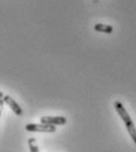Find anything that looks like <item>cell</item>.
Here are the masks:
<instances>
[{
    "mask_svg": "<svg viewBox=\"0 0 136 152\" xmlns=\"http://www.w3.org/2000/svg\"><path fill=\"white\" fill-rule=\"evenodd\" d=\"M4 96H5V94H4V92H2V91H0V99H2V98H4Z\"/></svg>",
    "mask_w": 136,
    "mask_h": 152,
    "instance_id": "obj_8",
    "label": "cell"
},
{
    "mask_svg": "<svg viewBox=\"0 0 136 152\" xmlns=\"http://www.w3.org/2000/svg\"><path fill=\"white\" fill-rule=\"evenodd\" d=\"M94 28H95V31H96V32L106 33V34H110V33H112V31H114L112 26L106 25V24H96V25L94 26Z\"/></svg>",
    "mask_w": 136,
    "mask_h": 152,
    "instance_id": "obj_5",
    "label": "cell"
},
{
    "mask_svg": "<svg viewBox=\"0 0 136 152\" xmlns=\"http://www.w3.org/2000/svg\"><path fill=\"white\" fill-rule=\"evenodd\" d=\"M4 100L2 99H0V115H1V113H2V109H4Z\"/></svg>",
    "mask_w": 136,
    "mask_h": 152,
    "instance_id": "obj_7",
    "label": "cell"
},
{
    "mask_svg": "<svg viewBox=\"0 0 136 152\" xmlns=\"http://www.w3.org/2000/svg\"><path fill=\"white\" fill-rule=\"evenodd\" d=\"M2 100H4V103L5 104H7L8 106H10V109L14 112V113L17 114V115H23L24 114V111H23V109L19 106V104L11 97V96H7V94H5L4 96V98H2Z\"/></svg>",
    "mask_w": 136,
    "mask_h": 152,
    "instance_id": "obj_4",
    "label": "cell"
},
{
    "mask_svg": "<svg viewBox=\"0 0 136 152\" xmlns=\"http://www.w3.org/2000/svg\"><path fill=\"white\" fill-rule=\"evenodd\" d=\"M114 106H115V109H116L118 115H120V118H121L122 121L124 123L128 133L130 134L132 139L134 140V143L136 144V127H135L134 121H133V119H132V117L129 115L128 111L126 110V107L123 106V104H122L121 102H118V100L115 102V103H114Z\"/></svg>",
    "mask_w": 136,
    "mask_h": 152,
    "instance_id": "obj_1",
    "label": "cell"
},
{
    "mask_svg": "<svg viewBox=\"0 0 136 152\" xmlns=\"http://www.w3.org/2000/svg\"><path fill=\"white\" fill-rule=\"evenodd\" d=\"M27 143H29V148H30V152H39V148H38L37 140H35L34 138H29Z\"/></svg>",
    "mask_w": 136,
    "mask_h": 152,
    "instance_id": "obj_6",
    "label": "cell"
},
{
    "mask_svg": "<svg viewBox=\"0 0 136 152\" xmlns=\"http://www.w3.org/2000/svg\"><path fill=\"white\" fill-rule=\"evenodd\" d=\"M40 123L46 125H65L67 118L63 115H43L40 117Z\"/></svg>",
    "mask_w": 136,
    "mask_h": 152,
    "instance_id": "obj_3",
    "label": "cell"
},
{
    "mask_svg": "<svg viewBox=\"0 0 136 152\" xmlns=\"http://www.w3.org/2000/svg\"><path fill=\"white\" fill-rule=\"evenodd\" d=\"M26 131L29 132H46V133H52L56 132V126L55 125H46V124H34L30 123L25 126Z\"/></svg>",
    "mask_w": 136,
    "mask_h": 152,
    "instance_id": "obj_2",
    "label": "cell"
}]
</instances>
